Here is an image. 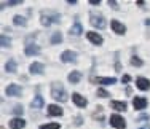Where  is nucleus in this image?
I'll return each mask as SVG.
<instances>
[{"mask_svg": "<svg viewBox=\"0 0 150 129\" xmlns=\"http://www.w3.org/2000/svg\"><path fill=\"white\" fill-rule=\"evenodd\" d=\"M51 96L56 100H59V102H66L67 100V92L59 81H54V83L51 85Z\"/></svg>", "mask_w": 150, "mask_h": 129, "instance_id": "1", "label": "nucleus"}, {"mask_svg": "<svg viewBox=\"0 0 150 129\" xmlns=\"http://www.w3.org/2000/svg\"><path fill=\"white\" fill-rule=\"evenodd\" d=\"M90 23H91L94 27H98V29H104V27H105V19L101 16V14L91 13V14H90Z\"/></svg>", "mask_w": 150, "mask_h": 129, "instance_id": "2", "label": "nucleus"}, {"mask_svg": "<svg viewBox=\"0 0 150 129\" xmlns=\"http://www.w3.org/2000/svg\"><path fill=\"white\" fill-rule=\"evenodd\" d=\"M110 124H112L113 128H117V129H125L126 128V121H125V118L120 116V115H112V116H110Z\"/></svg>", "mask_w": 150, "mask_h": 129, "instance_id": "3", "label": "nucleus"}, {"mask_svg": "<svg viewBox=\"0 0 150 129\" xmlns=\"http://www.w3.org/2000/svg\"><path fill=\"white\" fill-rule=\"evenodd\" d=\"M90 80H91V83H98V85H113V83H117V80L112 77H91Z\"/></svg>", "mask_w": 150, "mask_h": 129, "instance_id": "4", "label": "nucleus"}, {"mask_svg": "<svg viewBox=\"0 0 150 129\" xmlns=\"http://www.w3.org/2000/svg\"><path fill=\"white\" fill-rule=\"evenodd\" d=\"M72 100H74V104H75V105H78L80 109L86 107V104H88V100L85 99L81 94H78V92H74V94H72Z\"/></svg>", "mask_w": 150, "mask_h": 129, "instance_id": "5", "label": "nucleus"}, {"mask_svg": "<svg viewBox=\"0 0 150 129\" xmlns=\"http://www.w3.org/2000/svg\"><path fill=\"white\" fill-rule=\"evenodd\" d=\"M110 26H112V30H113V32H117L118 35H123L125 32H126V27H125L123 24L120 23V21H117V19H112Z\"/></svg>", "mask_w": 150, "mask_h": 129, "instance_id": "6", "label": "nucleus"}, {"mask_svg": "<svg viewBox=\"0 0 150 129\" xmlns=\"http://www.w3.org/2000/svg\"><path fill=\"white\" fill-rule=\"evenodd\" d=\"M136 86H137L141 91H149L150 89V81L144 77H139L137 80H136Z\"/></svg>", "mask_w": 150, "mask_h": 129, "instance_id": "7", "label": "nucleus"}, {"mask_svg": "<svg viewBox=\"0 0 150 129\" xmlns=\"http://www.w3.org/2000/svg\"><path fill=\"white\" fill-rule=\"evenodd\" d=\"M61 61H62V62H75V61H77V54H75L74 51H64L62 54H61Z\"/></svg>", "mask_w": 150, "mask_h": 129, "instance_id": "8", "label": "nucleus"}, {"mask_svg": "<svg viewBox=\"0 0 150 129\" xmlns=\"http://www.w3.org/2000/svg\"><path fill=\"white\" fill-rule=\"evenodd\" d=\"M21 86L18 85H10L8 88H6V96H15V97H18V96H21Z\"/></svg>", "mask_w": 150, "mask_h": 129, "instance_id": "9", "label": "nucleus"}, {"mask_svg": "<svg viewBox=\"0 0 150 129\" xmlns=\"http://www.w3.org/2000/svg\"><path fill=\"white\" fill-rule=\"evenodd\" d=\"M10 126H11V129H23L26 126V121L18 116V118H13V120L10 121Z\"/></svg>", "mask_w": 150, "mask_h": 129, "instance_id": "10", "label": "nucleus"}, {"mask_svg": "<svg viewBox=\"0 0 150 129\" xmlns=\"http://www.w3.org/2000/svg\"><path fill=\"white\" fill-rule=\"evenodd\" d=\"M46 113H48V116H61L62 115V109L59 105H50Z\"/></svg>", "mask_w": 150, "mask_h": 129, "instance_id": "11", "label": "nucleus"}, {"mask_svg": "<svg viewBox=\"0 0 150 129\" xmlns=\"http://www.w3.org/2000/svg\"><path fill=\"white\" fill-rule=\"evenodd\" d=\"M133 105H134V109L142 110V109H145V107H147V99H144V97H134Z\"/></svg>", "mask_w": 150, "mask_h": 129, "instance_id": "12", "label": "nucleus"}, {"mask_svg": "<svg viewBox=\"0 0 150 129\" xmlns=\"http://www.w3.org/2000/svg\"><path fill=\"white\" fill-rule=\"evenodd\" d=\"M24 53H26L27 56H34V54H38V53H40V48H38L37 45H34V43H29V45L26 46V49H24Z\"/></svg>", "mask_w": 150, "mask_h": 129, "instance_id": "13", "label": "nucleus"}, {"mask_svg": "<svg viewBox=\"0 0 150 129\" xmlns=\"http://www.w3.org/2000/svg\"><path fill=\"white\" fill-rule=\"evenodd\" d=\"M110 107H112L113 110H118V112H125V110L128 109L126 102H120V100H112V102H110Z\"/></svg>", "mask_w": 150, "mask_h": 129, "instance_id": "14", "label": "nucleus"}, {"mask_svg": "<svg viewBox=\"0 0 150 129\" xmlns=\"http://www.w3.org/2000/svg\"><path fill=\"white\" fill-rule=\"evenodd\" d=\"M88 40H90L93 45H101L102 43V37L96 32H88Z\"/></svg>", "mask_w": 150, "mask_h": 129, "instance_id": "15", "label": "nucleus"}, {"mask_svg": "<svg viewBox=\"0 0 150 129\" xmlns=\"http://www.w3.org/2000/svg\"><path fill=\"white\" fill-rule=\"evenodd\" d=\"M30 73H32V75H35V73L42 75V73H43V64H40V62H34V64L30 66Z\"/></svg>", "mask_w": 150, "mask_h": 129, "instance_id": "16", "label": "nucleus"}, {"mask_svg": "<svg viewBox=\"0 0 150 129\" xmlns=\"http://www.w3.org/2000/svg\"><path fill=\"white\" fill-rule=\"evenodd\" d=\"M58 14H56L54 18H51V16H46V14H42V24L43 26H50V24H53V23H58Z\"/></svg>", "mask_w": 150, "mask_h": 129, "instance_id": "17", "label": "nucleus"}, {"mask_svg": "<svg viewBox=\"0 0 150 129\" xmlns=\"http://www.w3.org/2000/svg\"><path fill=\"white\" fill-rule=\"evenodd\" d=\"M81 32H83V27H81V24L77 21L72 26V29H70V34L72 35H81Z\"/></svg>", "mask_w": 150, "mask_h": 129, "instance_id": "18", "label": "nucleus"}, {"mask_svg": "<svg viewBox=\"0 0 150 129\" xmlns=\"http://www.w3.org/2000/svg\"><path fill=\"white\" fill-rule=\"evenodd\" d=\"M80 80H81V73H80V72H72V73H69V81H70V83H78Z\"/></svg>", "mask_w": 150, "mask_h": 129, "instance_id": "19", "label": "nucleus"}, {"mask_svg": "<svg viewBox=\"0 0 150 129\" xmlns=\"http://www.w3.org/2000/svg\"><path fill=\"white\" fill-rule=\"evenodd\" d=\"M5 70L15 73V72H16V61L15 59H10L8 62H6V66H5Z\"/></svg>", "mask_w": 150, "mask_h": 129, "instance_id": "20", "label": "nucleus"}, {"mask_svg": "<svg viewBox=\"0 0 150 129\" xmlns=\"http://www.w3.org/2000/svg\"><path fill=\"white\" fill-rule=\"evenodd\" d=\"M40 107H43V99L42 96H35V99L32 100V109H40Z\"/></svg>", "mask_w": 150, "mask_h": 129, "instance_id": "21", "label": "nucleus"}, {"mask_svg": "<svg viewBox=\"0 0 150 129\" xmlns=\"http://www.w3.org/2000/svg\"><path fill=\"white\" fill-rule=\"evenodd\" d=\"M50 42H51L53 45H58V43L62 42V35H61V32H54V34L51 35V38H50Z\"/></svg>", "mask_w": 150, "mask_h": 129, "instance_id": "22", "label": "nucleus"}, {"mask_svg": "<svg viewBox=\"0 0 150 129\" xmlns=\"http://www.w3.org/2000/svg\"><path fill=\"white\" fill-rule=\"evenodd\" d=\"M13 23H15L16 26H26V19H24L23 16H19V14H16V16L13 18Z\"/></svg>", "mask_w": 150, "mask_h": 129, "instance_id": "23", "label": "nucleus"}, {"mask_svg": "<svg viewBox=\"0 0 150 129\" xmlns=\"http://www.w3.org/2000/svg\"><path fill=\"white\" fill-rule=\"evenodd\" d=\"M40 129H59L58 123H50V124H42Z\"/></svg>", "mask_w": 150, "mask_h": 129, "instance_id": "24", "label": "nucleus"}, {"mask_svg": "<svg viewBox=\"0 0 150 129\" xmlns=\"http://www.w3.org/2000/svg\"><path fill=\"white\" fill-rule=\"evenodd\" d=\"M131 64L136 66V67H141L142 66V59H139L137 56H133V57H131Z\"/></svg>", "mask_w": 150, "mask_h": 129, "instance_id": "25", "label": "nucleus"}, {"mask_svg": "<svg viewBox=\"0 0 150 129\" xmlns=\"http://www.w3.org/2000/svg\"><path fill=\"white\" fill-rule=\"evenodd\" d=\"M10 45H11V40H10L8 37H5V35H2V46L6 48V46H10Z\"/></svg>", "mask_w": 150, "mask_h": 129, "instance_id": "26", "label": "nucleus"}, {"mask_svg": "<svg viewBox=\"0 0 150 129\" xmlns=\"http://www.w3.org/2000/svg\"><path fill=\"white\" fill-rule=\"evenodd\" d=\"M98 96H99V97H109V96H110V94H109V92H107V91H105V89H102V88H99V89H98Z\"/></svg>", "mask_w": 150, "mask_h": 129, "instance_id": "27", "label": "nucleus"}, {"mask_svg": "<svg viewBox=\"0 0 150 129\" xmlns=\"http://www.w3.org/2000/svg\"><path fill=\"white\" fill-rule=\"evenodd\" d=\"M23 112H24V109L21 105H16L15 109H13V113L15 115H23Z\"/></svg>", "mask_w": 150, "mask_h": 129, "instance_id": "28", "label": "nucleus"}, {"mask_svg": "<svg viewBox=\"0 0 150 129\" xmlns=\"http://www.w3.org/2000/svg\"><path fill=\"white\" fill-rule=\"evenodd\" d=\"M19 3H23V0H10L8 5L11 6V5H19Z\"/></svg>", "mask_w": 150, "mask_h": 129, "instance_id": "29", "label": "nucleus"}, {"mask_svg": "<svg viewBox=\"0 0 150 129\" xmlns=\"http://www.w3.org/2000/svg\"><path fill=\"white\" fill-rule=\"evenodd\" d=\"M129 80H131V77H129V75H123V77H121V81H123V83H128Z\"/></svg>", "mask_w": 150, "mask_h": 129, "instance_id": "30", "label": "nucleus"}, {"mask_svg": "<svg viewBox=\"0 0 150 129\" xmlns=\"http://www.w3.org/2000/svg\"><path fill=\"white\" fill-rule=\"evenodd\" d=\"M107 3H109V5H110V6H112V8H115V10H118V6H117V2H113V0H109V2H107Z\"/></svg>", "mask_w": 150, "mask_h": 129, "instance_id": "31", "label": "nucleus"}, {"mask_svg": "<svg viewBox=\"0 0 150 129\" xmlns=\"http://www.w3.org/2000/svg\"><path fill=\"white\" fill-rule=\"evenodd\" d=\"M90 3H91V5H99L101 0H90Z\"/></svg>", "mask_w": 150, "mask_h": 129, "instance_id": "32", "label": "nucleus"}, {"mask_svg": "<svg viewBox=\"0 0 150 129\" xmlns=\"http://www.w3.org/2000/svg\"><path fill=\"white\" fill-rule=\"evenodd\" d=\"M75 123H77V124H78V126H80V124H81V123H83V121H81V116H77V121H75Z\"/></svg>", "mask_w": 150, "mask_h": 129, "instance_id": "33", "label": "nucleus"}, {"mask_svg": "<svg viewBox=\"0 0 150 129\" xmlns=\"http://www.w3.org/2000/svg\"><path fill=\"white\" fill-rule=\"evenodd\" d=\"M139 120H149V116H147V115H141V116H139Z\"/></svg>", "mask_w": 150, "mask_h": 129, "instance_id": "34", "label": "nucleus"}, {"mask_svg": "<svg viewBox=\"0 0 150 129\" xmlns=\"http://www.w3.org/2000/svg\"><path fill=\"white\" fill-rule=\"evenodd\" d=\"M139 129H150V126H149V124H145V126H142V128H139Z\"/></svg>", "mask_w": 150, "mask_h": 129, "instance_id": "35", "label": "nucleus"}, {"mask_svg": "<svg viewBox=\"0 0 150 129\" xmlns=\"http://www.w3.org/2000/svg\"><path fill=\"white\" fill-rule=\"evenodd\" d=\"M2 129H3V128H2Z\"/></svg>", "mask_w": 150, "mask_h": 129, "instance_id": "36", "label": "nucleus"}]
</instances>
